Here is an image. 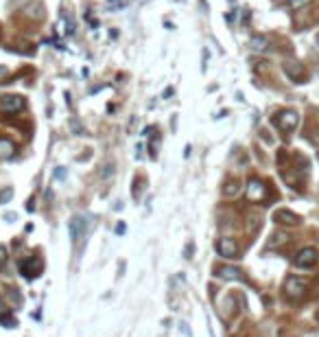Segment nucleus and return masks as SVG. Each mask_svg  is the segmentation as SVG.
<instances>
[{
  "instance_id": "obj_1",
  "label": "nucleus",
  "mask_w": 319,
  "mask_h": 337,
  "mask_svg": "<svg viewBox=\"0 0 319 337\" xmlns=\"http://www.w3.org/2000/svg\"><path fill=\"white\" fill-rule=\"evenodd\" d=\"M274 125L280 131H293L300 125V114L295 110H282L274 116Z\"/></svg>"
},
{
  "instance_id": "obj_2",
  "label": "nucleus",
  "mask_w": 319,
  "mask_h": 337,
  "mask_svg": "<svg viewBox=\"0 0 319 337\" xmlns=\"http://www.w3.org/2000/svg\"><path fill=\"white\" fill-rule=\"evenodd\" d=\"M306 289H308V282L304 278H297V276H289L284 280V294L289 296L291 300H300L306 296Z\"/></svg>"
},
{
  "instance_id": "obj_3",
  "label": "nucleus",
  "mask_w": 319,
  "mask_h": 337,
  "mask_svg": "<svg viewBox=\"0 0 319 337\" xmlns=\"http://www.w3.org/2000/svg\"><path fill=\"white\" fill-rule=\"evenodd\" d=\"M282 68H284L287 77L293 83H304V81H306V68H304V64L295 62V59H287V62L282 64Z\"/></svg>"
},
{
  "instance_id": "obj_4",
  "label": "nucleus",
  "mask_w": 319,
  "mask_h": 337,
  "mask_svg": "<svg viewBox=\"0 0 319 337\" xmlns=\"http://www.w3.org/2000/svg\"><path fill=\"white\" fill-rule=\"evenodd\" d=\"M319 261V254H317V250L315 248H302L300 252L295 254V267H302V269H308V267H313L315 263Z\"/></svg>"
},
{
  "instance_id": "obj_5",
  "label": "nucleus",
  "mask_w": 319,
  "mask_h": 337,
  "mask_svg": "<svg viewBox=\"0 0 319 337\" xmlns=\"http://www.w3.org/2000/svg\"><path fill=\"white\" fill-rule=\"evenodd\" d=\"M22 110H24V99L22 97L9 94V97L0 99V112H5V114H16V112H22Z\"/></svg>"
},
{
  "instance_id": "obj_6",
  "label": "nucleus",
  "mask_w": 319,
  "mask_h": 337,
  "mask_svg": "<svg viewBox=\"0 0 319 337\" xmlns=\"http://www.w3.org/2000/svg\"><path fill=\"white\" fill-rule=\"evenodd\" d=\"M217 252H219V256H223V259H236L238 243L234 239H230V236H223V239L217 241Z\"/></svg>"
},
{
  "instance_id": "obj_7",
  "label": "nucleus",
  "mask_w": 319,
  "mask_h": 337,
  "mask_svg": "<svg viewBox=\"0 0 319 337\" xmlns=\"http://www.w3.org/2000/svg\"><path fill=\"white\" fill-rule=\"evenodd\" d=\"M264 197H267V186H264L258 177L249 180V184H247V200L249 202H262Z\"/></svg>"
},
{
  "instance_id": "obj_8",
  "label": "nucleus",
  "mask_w": 319,
  "mask_h": 337,
  "mask_svg": "<svg viewBox=\"0 0 319 337\" xmlns=\"http://www.w3.org/2000/svg\"><path fill=\"white\" fill-rule=\"evenodd\" d=\"M274 221L280 223V226H297L302 221L300 215H295L293 210H287V208H280L274 213Z\"/></svg>"
},
{
  "instance_id": "obj_9",
  "label": "nucleus",
  "mask_w": 319,
  "mask_h": 337,
  "mask_svg": "<svg viewBox=\"0 0 319 337\" xmlns=\"http://www.w3.org/2000/svg\"><path fill=\"white\" fill-rule=\"evenodd\" d=\"M68 230H70L72 243H79V239L83 236V217H72V221L68 223Z\"/></svg>"
},
{
  "instance_id": "obj_10",
  "label": "nucleus",
  "mask_w": 319,
  "mask_h": 337,
  "mask_svg": "<svg viewBox=\"0 0 319 337\" xmlns=\"http://www.w3.org/2000/svg\"><path fill=\"white\" fill-rule=\"evenodd\" d=\"M39 269H42V265L33 267V259H24V261H20V272L24 274V278H35Z\"/></svg>"
},
{
  "instance_id": "obj_11",
  "label": "nucleus",
  "mask_w": 319,
  "mask_h": 337,
  "mask_svg": "<svg viewBox=\"0 0 319 337\" xmlns=\"http://www.w3.org/2000/svg\"><path fill=\"white\" fill-rule=\"evenodd\" d=\"M217 274L221 276V278H225V280H241L243 276H241V269L238 267H219L217 269Z\"/></svg>"
},
{
  "instance_id": "obj_12",
  "label": "nucleus",
  "mask_w": 319,
  "mask_h": 337,
  "mask_svg": "<svg viewBox=\"0 0 319 337\" xmlns=\"http://www.w3.org/2000/svg\"><path fill=\"white\" fill-rule=\"evenodd\" d=\"M13 151H16V145H13L9 138H0V160H7V158H11Z\"/></svg>"
},
{
  "instance_id": "obj_13",
  "label": "nucleus",
  "mask_w": 319,
  "mask_h": 337,
  "mask_svg": "<svg viewBox=\"0 0 319 337\" xmlns=\"http://www.w3.org/2000/svg\"><path fill=\"white\" fill-rule=\"evenodd\" d=\"M249 46H251L254 51L262 53V51H267V49H269V39L264 37V35H254V37H251V42H249Z\"/></svg>"
},
{
  "instance_id": "obj_14",
  "label": "nucleus",
  "mask_w": 319,
  "mask_h": 337,
  "mask_svg": "<svg viewBox=\"0 0 319 337\" xmlns=\"http://www.w3.org/2000/svg\"><path fill=\"white\" fill-rule=\"evenodd\" d=\"M238 190H241V184H238L236 180H230L228 184H225V188H223V193L228 195V197H234Z\"/></svg>"
},
{
  "instance_id": "obj_15",
  "label": "nucleus",
  "mask_w": 319,
  "mask_h": 337,
  "mask_svg": "<svg viewBox=\"0 0 319 337\" xmlns=\"http://www.w3.org/2000/svg\"><path fill=\"white\" fill-rule=\"evenodd\" d=\"M0 322H5V326L7 328H11L13 326V320H9V309L5 307V302L0 300Z\"/></svg>"
},
{
  "instance_id": "obj_16",
  "label": "nucleus",
  "mask_w": 319,
  "mask_h": 337,
  "mask_svg": "<svg viewBox=\"0 0 319 337\" xmlns=\"http://www.w3.org/2000/svg\"><path fill=\"white\" fill-rule=\"evenodd\" d=\"M287 241H289V234L287 232H276L274 236H271V241H269V248L280 246V243H287Z\"/></svg>"
},
{
  "instance_id": "obj_17",
  "label": "nucleus",
  "mask_w": 319,
  "mask_h": 337,
  "mask_svg": "<svg viewBox=\"0 0 319 337\" xmlns=\"http://www.w3.org/2000/svg\"><path fill=\"white\" fill-rule=\"evenodd\" d=\"M13 197V188L11 186H5L3 190H0V204H7Z\"/></svg>"
},
{
  "instance_id": "obj_18",
  "label": "nucleus",
  "mask_w": 319,
  "mask_h": 337,
  "mask_svg": "<svg viewBox=\"0 0 319 337\" xmlns=\"http://www.w3.org/2000/svg\"><path fill=\"white\" fill-rule=\"evenodd\" d=\"M310 3V0H287V5L291 7V9H302V7H306Z\"/></svg>"
},
{
  "instance_id": "obj_19",
  "label": "nucleus",
  "mask_w": 319,
  "mask_h": 337,
  "mask_svg": "<svg viewBox=\"0 0 319 337\" xmlns=\"http://www.w3.org/2000/svg\"><path fill=\"white\" fill-rule=\"evenodd\" d=\"M5 263H7V250H5L3 246H0V269L5 267Z\"/></svg>"
},
{
  "instance_id": "obj_20",
  "label": "nucleus",
  "mask_w": 319,
  "mask_h": 337,
  "mask_svg": "<svg viewBox=\"0 0 319 337\" xmlns=\"http://www.w3.org/2000/svg\"><path fill=\"white\" fill-rule=\"evenodd\" d=\"M116 232H118V234H123V232H125V226H123V223H121V226H116Z\"/></svg>"
},
{
  "instance_id": "obj_21",
  "label": "nucleus",
  "mask_w": 319,
  "mask_h": 337,
  "mask_svg": "<svg viewBox=\"0 0 319 337\" xmlns=\"http://www.w3.org/2000/svg\"><path fill=\"white\" fill-rule=\"evenodd\" d=\"M317 46H319V35H317Z\"/></svg>"
},
{
  "instance_id": "obj_22",
  "label": "nucleus",
  "mask_w": 319,
  "mask_h": 337,
  "mask_svg": "<svg viewBox=\"0 0 319 337\" xmlns=\"http://www.w3.org/2000/svg\"><path fill=\"white\" fill-rule=\"evenodd\" d=\"M317 320H319V313H317Z\"/></svg>"
}]
</instances>
